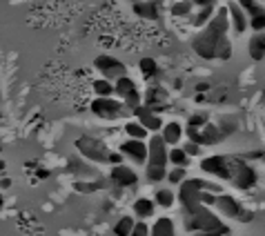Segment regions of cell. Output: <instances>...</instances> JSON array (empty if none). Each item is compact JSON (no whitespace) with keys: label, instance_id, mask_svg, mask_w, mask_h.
I'll use <instances>...</instances> for the list:
<instances>
[{"label":"cell","instance_id":"obj_1","mask_svg":"<svg viewBox=\"0 0 265 236\" xmlns=\"http://www.w3.org/2000/svg\"><path fill=\"white\" fill-rule=\"evenodd\" d=\"M227 29H230V18H227V7H221L208 27L192 40L194 52L205 60H230L232 58V43L227 40Z\"/></svg>","mask_w":265,"mask_h":236},{"label":"cell","instance_id":"obj_2","mask_svg":"<svg viewBox=\"0 0 265 236\" xmlns=\"http://www.w3.org/2000/svg\"><path fill=\"white\" fill-rule=\"evenodd\" d=\"M201 169L205 174H212L216 179L232 181L241 189H250L256 183V172L245 165L238 158H230V156H208L201 160Z\"/></svg>","mask_w":265,"mask_h":236},{"label":"cell","instance_id":"obj_3","mask_svg":"<svg viewBox=\"0 0 265 236\" xmlns=\"http://www.w3.org/2000/svg\"><path fill=\"white\" fill-rule=\"evenodd\" d=\"M221 192L216 183H208L201 179H192V181H183L181 183V203H183L185 212H194L198 205H214V194Z\"/></svg>","mask_w":265,"mask_h":236},{"label":"cell","instance_id":"obj_4","mask_svg":"<svg viewBox=\"0 0 265 236\" xmlns=\"http://www.w3.org/2000/svg\"><path fill=\"white\" fill-rule=\"evenodd\" d=\"M167 154L169 150L163 136L154 134L147 143V169H145V179L150 183H160L163 179H167Z\"/></svg>","mask_w":265,"mask_h":236},{"label":"cell","instance_id":"obj_5","mask_svg":"<svg viewBox=\"0 0 265 236\" xmlns=\"http://www.w3.org/2000/svg\"><path fill=\"white\" fill-rule=\"evenodd\" d=\"M187 227L189 230H196V232H216V234H221V236L230 234V230L214 216V212L208 205H198L194 212H189Z\"/></svg>","mask_w":265,"mask_h":236},{"label":"cell","instance_id":"obj_6","mask_svg":"<svg viewBox=\"0 0 265 236\" xmlns=\"http://www.w3.org/2000/svg\"><path fill=\"white\" fill-rule=\"evenodd\" d=\"M92 111L98 118H105V121H116V118H123L125 114H130L125 107V103L116 101L114 96L109 98H96L92 103Z\"/></svg>","mask_w":265,"mask_h":236},{"label":"cell","instance_id":"obj_7","mask_svg":"<svg viewBox=\"0 0 265 236\" xmlns=\"http://www.w3.org/2000/svg\"><path fill=\"white\" fill-rule=\"evenodd\" d=\"M76 147L85 158L94 160V163H107V158H109V150L105 147V143L98 138H92V136H80L76 140Z\"/></svg>","mask_w":265,"mask_h":236},{"label":"cell","instance_id":"obj_8","mask_svg":"<svg viewBox=\"0 0 265 236\" xmlns=\"http://www.w3.org/2000/svg\"><path fill=\"white\" fill-rule=\"evenodd\" d=\"M214 205H216V210L223 214V216L238 218V221H243V223H250L252 218H254V214L247 212V210H243V205L237 201V198L225 196V194H221V196L214 198Z\"/></svg>","mask_w":265,"mask_h":236},{"label":"cell","instance_id":"obj_9","mask_svg":"<svg viewBox=\"0 0 265 236\" xmlns=\"http://www.w3.org/2000/svg\"><path fill=\"white\" fill-rule=\"evenodd\" d=\"M94 65H96V69L105 76V80H118V78L127 76V67L125 63H121L118 58L114 56H107V53H103V56H98L96 60H94Z\"/></svg>","mask_w":265,"mask_h":236},{"label":"cell","instance_id":"obj_10","mask_svg":"<svg viewBox=\"0 0 265 236\" xmlns=\"http://www.w3.org/2000/svg\"><path fill=\"white\" fill-rule=\"evenodd\" d=\"M114 94H118V96L123 98L127 109H136V107L140 105V94H138V89H136V82L132 80L130 76H123L116 80Z\"/></svg>","mask_w":265,"mask_h":236},{"label":"cell","instance_id":"obj_11","mask_svg":"<svg viewBox=\"0 0 265 236\" xmlns=\"http://www.w3.org/2000/svg\"><path fill=\"white\" fill-rule=\"evenodd\" d=\"M132 114L136 116V121H138L147 131H154V134H159V131L163 130V121H160V116L156 114V111H152L150 107L138 105L136 109H132Z\"/></svg>","mask_w":265,"mask_h":236},{"label":"cell","instance_id":"obj_12","mask_svg":"<svg viewBox=\"0 0 265 236\" xmlns=\"http://www.w3.org/2000/svg\"><path fill=\"white\" fill-rule=\"evenodd\" d=\"M121 154L127 156V158H132L134 163L143 165V163H147V143H145V140L130 138L121 145Z\"/></svg>","mask_w":265,"mask_h":236},{"label":"cell","instance_id":"obj_13","mask_svg":"<svg viewBox=\"0 0 265 236\" xmlns=\"http://www.w3.org/2000/svg\"><path fill=\"white\" fill-rule=\"evenodd\" d=\"M109 179H111V183H116L118 187H134V185L138 183V174L132 167H127V165H114L109 172Z\"/></svg>","mask_w":265,"mask_h":236},{"label":"cell","instance_id":"obj_14","mask_svg":"<svg viewBox=\"0 0 265 236\" xmlns=\"http://www.w3.org/2000/svg\"><path fill=\"white\" fill-rule=\"evenodd\" d=\"M134 14L145 20H159L163 14L160 0H143V2H134Z\"/></svg>","mask_w":265,"mask_h":236},{"label":"cell","instance_id":"obj_15","mask_svg":"<svg viewBox=\"0 0 265 236\" xmlns=\"http://www.w3.org/2000/svg\"><path fill=\"white\" fill-rule=\"evenodd\" d=\"M167 98L169 96L163 87H150L147 94H145V107H150L152 111H160L167 105Z\"/></svg>","mask_w":265,"mask_h":236},{"label":"cell","instance_id":"obj_16","mask_svg":"<svg viewBox=\"0 0 265 236\" xmlns=\"http://www.w3.org/2000/svg\"><path fill=\"white\" fill-rule=\"evenodd\" d=\"M227 18H230V25L234 27V31H237V34H243V31L247 29V25H250L245 11H243L241 7L237 5V2H230V5H227Z\"/></svg>","mask_w":265,"mask_h":236},{"label":"cell","instance_id":"obj_17","mask_svg":"<svg viewBox=\"0 0 265 236\" xmlns=\"http://www.w3.org/2000/svg\"><path fill=\"white\" fill-rule=\"evenodd\" d=\"M160 136H163V140L167 145H179L181 138H183V125L176 121L167 123V125H163V130H160Z\"/></svg>","mask_w":265,"mask_h":236},{"label":"cell","instance_id":"obj_18","mask_svg":"<svg viewBox=\"0 0 265 236\" xmlns=\"http://www.w3.org/2000/svg\"><path fill=\"white\" fill-rule=\"evenodd\" d=\"M247 52H250V58H254V60H263L265 58V34L263 31H259V34H254L250 38Z\"/></svg>","mask_w":265,"mask_h":236},{"label":"cell","instance_id":"obj_19","mask_svg":"<svg viewBox=\"0 0 265 236\" xmlns=\"http://www.w3.org/2000/svg\"><path fill=\"white\" fill-rule=\"evenodd\" d=\"M227 136V131H221V127L218 125H205L201 127V145H212V143H218V140H223Z\"/></svg>","mask_w":265,"mask_h":236},{"label":"cell","instance_id":"obj_20","mask_svg":"<svg viewBox=\"0 0 265 236\" xmlns=\"http://www.w3.org/2000/svg\"><path fill=\"white\" fill-rule=\"evenodd\" d=\"M150 236H176V230H174L172 218L160 216L159 221L154 223V227L150 230Z\"/></svg>","mask_w":265,"mask_h":236},{"label":"cell","instance_id":"obj_21","mask_svg":"<svg viewBox=\"0 0 265 236\" xmlns=\"http://www.w3.org/2000/svg\"><path fill=\"white\" fill-rule=\"evenodd\" d=\"M154 208H156V203L152 201V198H145V196H140L138 201L134 203V214H136V218H150L152 214H154Z\"/></svg>","mask_w":265,"mask_h":236},{"label":"cell","instance_id":"obj_22","mask_svg":"<svg viewBox=\"0 0 265 236\" xmlns=\"http://www.w3.org/2000/svg\"><path fill=\"white\" fill-rule=\"evenodd\" d=\"M237 5L241 7L243 11H245V16H247V20L250 18H256V16H261V14H265V9L256 2V0H237Z\"/></svg>","mask_w":265,"mask_h":236},{"label":"cell","instance_id":"obj_23","mask_svg":"<svg viewBox=\"0 0 265 236\" xmlns=\"http://www.w3.org/2000/svg\"><path fill=\"white\" fill-rule=\"evenodd\" d=\"M94 94H96V98H109L114 96V85L105 78H98V80H94Z\"/></svg>","mask_w":265,"mask_h":236},{"label":"cell","instance_id":"obj_24","mask_svg":"<svg viewBox=\"0 0 265 236\" xmlns=\"http://www.w3.org/2000/svg\"><path fill=\"white\" fill-rule=\"evenodd\" d=\"M138 69H140V74H143V78H154L156 74H159V65H156L154 58H140Z\"/></svg>","mask_w":265,"mask_h":236},{"label":"cell","instance_id":"obj_25","mask_svg":"<svg viewBox=\"0 0 265 236\" xmlns=\"http://www.w3.org/2000/svg\"><path fill=\"white\" fill-rule=\"evenodd\" d=\"M134 225H136V221L132 216H123L121 221L114 225V234L116 236H130L132 230H134Z\"/></svg>","mask_w":265,"mask_h":236},{"label":"cell","instance_id":"obj_26","mask_svg":"<svg viewBox=\"0 0 265 236\" xmlns=\"http://www.w3.org/2000/svg\"><path fill=\"white\" fill-rule=\"evenodd\" d=\"M167 158H169V163L176 165V167H185V165L189 163V156L185 154L183 147H174V150H169Z\"/></svg>","mask_w":265,"mask_h":236},{"label":"cell","instance_id":"obj_27","mask_svg":"<svg viewBox=\"0 0 265 236\" xmlns=\"http://www.w3.org/2000/svg\"><path fill=\"white\" fill-rule=\"evenodd\" d=\"M125 131H127V136L130 138H134V140H145L147 138V130H145L143 125H140L138 121H132V123H125Z\"/></svg>","mask_w":265,"mask_h":236},{"label":"cell","instance_id":"obj_28","mask_svg":"<svg viewBox=\"0 0 265 236\" xmlns=\"http://www.w3.org/2000/svg\"><path fill=\"white\" fill-rule=\"evenodd\" d=\"M174 201H176V196H174L172 189H159V192H156V196H154L156 205H160V208H165V210L172 208Z\"/></svg>","mask_w":265,"mask_h":236},{"label":"cell","instance_id":"obj_29","mask_svg":"<svg viewBox=\"0 0 265 236\" xmlns=\"http://www.w3.org/2000/svg\"><path fill=\"white\" fill-rule=\"evenodd\" d=\"M212 16H214V7H201L196 11V16L192 18V25L194 27H203V25H208L212 20Z\"/></svg>","mask_w":265,"mask_h":236},{"label":"cell","instance_id":"obj_30","mask_svg":"<svg viewBox=\"0 0 265 236\" xmlns=\"http://www.w3.org/2000/svg\"><path fill=\"white\" fill-rule=\"evenodd\" d=\"M192 0H176V5H172L174 16H189L192 14Z\"/></svg>","mask_w":265,"mask_h":236},{"label":"cell","instance_id":"obj_31","mask_svg":"<svg viewBox=\"0 0 265 236\" xmlns=\"http://www.w3.org/2000/svg\"><path fill=\"white\" fill-rule=\"evenodd\" d=\"M208 123H210L208 111H196V114L189 116V127H196V130H201V127H205Z\"/></svg>","mask_w":265,"mask_h":236},{"label":"cell","instance_id":"obj_32","mask_svg":"<svg viewBox=\"0 0 265 236\" xmlns=\"http://www.w3.org/2000/svg\"><path fill=\"white\" fill-rule=\"evenodd\" d=\"M167 181L174 185H181L185 181V167H174L172 172H167Z\"/></svg>","mask_w":265,"mask_h":236},{"label":"cell","instance_id":"obj_33","mask_svg":"<svg viewBox=\"0 0 265 236\" xmlns=\"http://www.w3.org/2000/svg\"><path fill=\"white\" fill-rule=\"evenodd\" d=\"M130 236H150V227H147V223L136 221V225H134V230H132Z\"/></svg>","mask_w":265,"mask_h":236},{"label":"cell","instance_id":"obj_34","mask_svg":"<svg viewBox=\"0 0 265 236\" xmlns=\"http://www.w3.org/2000/svg\"><path fill=\"white\" fill-rule=\"evenodd\" d=\"M185 154L187 156H198L201 154V145H196V143H192V140H189V143H185Z\"/></svg>","mask_w":265,"mask_h":236},{"label":"cell","instance_id":"obj_35","mask_svg":"<svg viewBox=\"0 0 265 236\" xmlns=\"http://www.w3.org/2000/svg\"><path fill=\"white\" fill-rule=\"evenodd\" d=\"M192 5H196V7H214L216 5V0H192Z\"/></svg>","mask_w":265,"mask_h":236},{"label":"cell","instance_id":"obj_36","mask_svg":"<svg viewBox=\"0 0 265 236\" xmlns=\"http://www.w3.org/2000/svg\"><path fill=\"white\" fill-rule=\"evenodd\" d=\"M107 163H111V165H123V154H111V152H109V158H107Z\"/></svg>","mask_w":265,"mask_h":236},{"label":"cell","instance_id":"obj_37","mask_svg":"<svg viewBox=\"0 0 265 236\" xmlns=\"http://www.w3.org/2000/svg\"><path fill=\"white\" fill-rule=\"evenodd\" d=\"M11 187V179H0V189Z\"/></svg>","mask_w":265,"mask_h":236},{"label":"cell","instance_id":"obj_38","mask_svg":"<svg viewBox=\"0 0 265 236\" xmlns=\"http://www.w3.org/2000/svg\"><path fill=\"white\" fill-rule=\"evenodd\" d=\"M208 87H210V85H208V82H201V85H198V87H196V89H198V92H205V89H208Z\"/></svg>","mask_w":265,"mask_h":236},{"label":"cell","instance_id":"obj_39","mask_svg":"<svg viewBox=\"0 0 265 236\" xmlns=\"http://www.w3.org/2000/svg\"><path fill=\"white\" fill-rule=\"evenodd\" d=\"M5 167H7V165H5V160L0 158V172H2V169H5Z\"/></svg>","mask_w":265,"mask_h":236},{"label":"cell","instance_id":"obj_40","mask_svg":"<svg viewBox=\"0 0 265 236\" xmlns=\"http://www.w3.org/2000/svg\"><path fill=\"white\" fill-rule=\"evenodd\" d=\"M2 205H5V198H2V194H0V208H2Z\"/></svg>","mask_w":265,"mask_h":236},{"label":"cell","instance_id":"obj_41","mask_svg":"<svg viewBox=\"0 0 265 236\" xmlns=\"http://www.w3.org/2000/svg\"><path fill=\"white\" fill-rule=\"evenodd\" d=\"M130 2H143V0H130Z\"/></svg>","mask_w":265,"mask_h":236},{"label":"cell","instance_id":"obj_42","mask_svg":"<svg viewBox=\"0 0 265 236\" xmlns=\"http://www.w3.org/2000/svg\"><path fill=\"white\" fill-rule=\"evenodd\" d=\"M0 152H2V147H0Z\"/></svg>","mask_w":265,"mask_h":236}]
</instances>
